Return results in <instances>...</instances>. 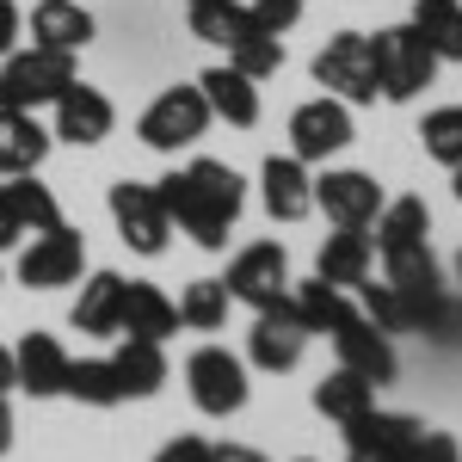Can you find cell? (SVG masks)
<instances>
[{
  "instance_id": "cell-9",
  "label": "cell",
  "mask_w": 462,
  "mask_h": 462,
  "mask_svg": "<svg viewBox=\"0 0 462 462\" xmlns=\"http://www.w3.org/2000/svg\"><path fill=\"white\" fill-rule=\"evenodd\" d=\"M111 222H117V235H124V247L154 259V253H167V235H173V222L161 210V191L143 185V179H117L111 185Z\"/></svg>"
},
{
  "instance_id": "cell-21",
  "label": "cell",
  "mask_w": 462,
  "mask_h": 462,
  "mask_svg": "<svg viewBox=\"0 0 462 462\" xmlns=\"http://www.w3.org/2000/svg\"><path fill=\"white\" fill-rule=\"evenodd\" d=\"M74 327H80L87 339H117V333H124V278H117V272H93V278L80 284Z\"/></svg>"
},
{
  "instance_id": "cell-38",
  "label": "cell",
  "mask_w": 462,
  "mask_h": 462,
  "mask_svg": "<svg viewBox=\"0 0 462 462\" xmlns=\"http://www.w3.org/2000/svg\"><path fill=\"white\" fill-rule=\"evenodd\" d=\"M401 462H462V444L457 438H450V431H420V438H413V444H407V457Z\"/></svg>"
},
{
  "instance_id": "cell-50",
  "label": "cell",
  "mask_w": 462,
  "mask_h": 462,
  "mask_svg": "<svg viewBox=\"0 0 462 462\" xmlns=\"http://www.w3.org/2000/svg\"><path fill=\"white\" fill-rule=\"evenodd\" d=\"M296 462H309V457H296Z\"/></svg>"
},
{
  "instance_id": "cell-28",
  "label": "cell",
  "mask_w": 462,
  "mask_h": 462,
  "mask_svg": "<svg viewBox=\"0 0 462 462\" xmlns=\"http://www.w3.org/2000/svg\"><path fill=\"white\" fill-rule=\"evenodd\" d=\"M315 407L333 420V426H352L357 413H370V407H376V383H364L357 370H346V364H339L327 383H315Z\"/></svg>"
},
{
  "instance_id": "cell-33",
  "label": "cell",
  "mask_w": 462,
  "mask_h": 462,
  "mask_svg": "<svg viewBox=\"0 0 462 462\" xmlns=\"http://www.w3.org/2000/svg\"><path fill=\"white\" fill-rule=\"evenodd\" d=\"M69 394L80 407H117V401H124V383H117L111 357H74L69 364Z\"/></svg>"
},
{
  "instance_id": "cell-45",
  "label": "cell",
  "mask_w": 462,
  "mask_h": 462,
  "mask_svg": "<svg viewBox=\"0 0 462 462\" xmlns=\"http://www.w3.org/2000/svg\"><path fill=\"white\" fill-rule=\"evenodd\" d=\"M6 450H13V407L0 401V457H6Z\"/></svg>"
},
{
  "instance_id": "cell-3",
  "label": "cell",
  "mask_w": 462,
  "mask_h": 462,
  "mask_svg": "<svg viewBox=\"0 0 462 462\" xmlns=\"http://www.w3.org/2000/svg\"><path fill=\"white\" fill-rule=\"evenodd\" d=\"M69 80H80L69 50H50V43L13 50L6 69H0V106H6V111H43V106L62 99Z\"/></svg>"
},
{
  "instance_id": "cell-34",
  "label": "cell",
  "mask_w": 462,
  "mask_h": 462,
  "mask_svg": "<svg viewBox=\"0 0 462 462\" xmlns=\"http://www.w3.org/2000/svg\"><path fill=\"white\" fill-rule=\"evenodd\" d=\"M228 69H241L247 80H272V74L284 69V37L272 32H247L235 50H228Z\"/></svg>"
},
{
  "instance_id": "cell-25",
  "label": "cell",
  "mask_w": 462,
  "mask_h": 462,
  "mask_svg": "<svg viewBox=\"0 0 462 462\" xmlns=\"http://www.w3.org/2000/svg\"><path fill=\"white\" fill-rule=\"evenodd\" d=\"M124 333L130 339H167L179 333V302L161 284H124Z\"/></svg>"
},
{
  "instance_id": "cell-36",
  "label": "cell",
  "mask_w": 462,
  "mask_h": 462,
  "mask_svg": "<svg viewBox=\"0 0 462 462\" xmlns=\"http://www.w3.org/2000/svg\"><path fill=\"white\" fill-rule=\"evenodd\" d=\"M357 296H364V320L370 327H383V333H407V309H401V296L389 290V278L383 284H357Z\"/></svg>"
},
{
  "instance_id": "cell-47",
  "label": "cell",
  "mask_w": 462,
  "mask_h": 462,
  "mask_svg": "<svg viewBox=\"0 0 462 462\" xmlns=\"http://www.w3.org/2000/svg\"><path fill=\"white\" fill-rule=\"evenodd\" d=\"M457 296H462V253H457Z\"/></svg>"
},
{
  "instance_id": "cell-2",
  "label": "cell",
  "mask_w": 462,
  "mask_h": 462,
  "mask_svg": "<svg viewBox=\"0 0 462 462\" xmlns=\"http://www.w3.org/2000/svg\"><path fill=\"white\" fill-rule=\"evenodd\" d=\"M370 69H376V93L389 99V106H407V99H420L431 87V74H438V50H431L420 25L407 19V25H389V32L370 37Z\"/></svg>"
},
{
  "instance_id": "cell-27",
  "label": "cell",
  "mask_w": 462,
  "mask_h": 462,
  "mask_svg": "<svg viewBox=\"0 0 462 462\" xmlns=\"http://www.w3.org/2000/svg\"><path fill=\"white\" fill-rule=\"evenodd\" d=\"M290 309L296 320L309 327V333H333V327H346L357 315L352 302H346V290L327 284V278H309V284H290Z\"/></svg>"
},
{
  "instance_id": "cell-43",
  "label": "cell",
  "mask_w": 462,
  "mask_h": 462,
  "mask_svg": "<svg viewBox=\"0 0 462 462\" xmlns=\"http://www.w3.org/2000/svg\"><path fill=\"white\" fill-rule=\"evenodd\" d=\"M210 462H265L253 444H210Z\"/></svg>"
},
{
  "instance_id": "cell-10",
  "label": "cell",
  "mask_w": 462,
  "mask_h": 462,
  "mask_svg": "<svg viewBox=\"0 0 462 462\" xmlns=\"http://www.w3.org/2000/svg\"><path fill=\"white\" fill-rule=\"evenodd\" d=\"M315 80L346 99V106H370L376 99V69H370V37L364 32H333L315 56Z\"/></svg>"
},
{
  "instance_id": "cell-1",
  "label": "cell",
  "mask_w": 462,
  "mask_h": 462,
  "mask_svg": "<svg viewBox=\"0 0 462 462\" xmlns=\"http://www.w3.org/2000/svg\"><path fill=\"white\" fill-rule=\"evenodd\" d=\"M161 191V210L167 222H179L204 253H222L228 247V228L241 222L247 210V185L228 161H191V167H173L167 179H154Z\"/></svg>"
},
{
  "instance_id": "cell-30",
  "label": "cell",
  "mask_w": 462,
  "mask_h": 462,
  "mask_svg": "<svg viewBox=\"0 0 462 462\" xmlns=\"http://www.w3.org/2000/svg\"><path fill=\"white\" fill-rule=\"evenodd\" d=\"M185 19H191V37H204V43H222V50H235L247 32H259L247 13V0H222V6H185Z\"/></svg>"
},
{
  "instance_id": "cell-39",
  "label": "cell",
  "mask_w": 462,
  "mask_h": 462,
  "mask_svg": "<svg viewBox=\"0 0 462 462\" xmlns=\"http://www.w3.org/2000/svg\"><path fill=\"white\" fill-rule=\"evenodd\" d=\"M431 346H444V352H462V296H450L444 309H438V320L426 327Z\"/></svg>"
},
{
  "instance_id": "cell-15",
  "label": "cell",
  "mask_w": 462,
  "mask_h": 462,
  "mask_svg": "<svg viewBox=\"0 0 462 462\" xmlns=\"http://www.w3.org/2000/svg\"><path fill=\"white\" fill-rule=\"evenodd\" d=\"M111 124H117V111L99 87H87V80H69L62 87V99H56V130L50 136H62L74 148H99L111 136Z\"/></svg>"
},
{
  "instance_id": "cell-13",
  "label": "cell",
  "mask_w": 462,
  "mask_h": 462,
  "mask_svg": "<svg viewBox=\"0 0 462 462\" xmlns=\"http://www.w3.org/2000/svg\"><path fill=\"white\" fill-rule=\"evenodd\" d=\"M302 352H309V327L296 320L290 296L278 302V309H259V320H253V333H247V357L253 364L278 376V370H296Z\"/></svg>"
},
{
  "instance_id": "cell-31",
  "label": "cell",
  "mask_w": 462,
  "mask_h": 462,
  "mask_svg": "<svg viewBox=\"0 0 462 462\" xmlns=\"http://www.w3.org/2000/svg\"><path fill=\"white\" fill-rule=\"evenodd\" d=\"M6 198H13V216H19V228H25V235H43V228H56V222H62L56 191H50V185H37V173H13V179H6Z\"/></svg>"
},
{
  "instance_id": "cell-46",
  "label": "cell",
  "mask_w": 462,
  "mask_h": 462,
  "mask_svg": "<svg viewBox=\"0 0 462 462\" xmlns=\"http://www.w3.org/2000/svg\"><path fill=\"white\" fill-rule=\"evenodd\" d=\"M450 185H457V204H462V167H450Z\"/></svg>"
},
{
  "instance_id": "cell-24",
  "label": "cell",
  "mask_w": 462,
  "mask_h": 462,
  "mask_svg": "<svg viewBox=\"0 0 462 462\" xmlns=\"http://www.w3.org/2000/svg\"><path fill=\"white\" fill-rule=\"evenodd\" d=\"M111 370L124 383V401H148L167 383V352H161V339H130L124 333V346L111 352Z\"/></svg>"
},
{
  "instance_id": "cell-8",
  "label": "cell",
  "mask_w": 462,
  "mask_h": 462,
  "mask_svg": "<svg viewBox=\"0 0 462 462\" xmlns=\"http://www.w3.org/2000/svg\"><path fill=\"white\" fill-rule=\"evenodd\" d=\"M222 284H228L235 302H247L253 315H259V309H278L290 296V284H296V278H290V253L278 247V241H253V247L235 253V265H228Z\"/></svg>"
},
{
  "instance_id": "cell-49",
  "label": "cell",
  "mask_w": 462,
  "mask_h": 462,
  "mask_svg": "<svg viewBox=\"0 0 462 462\" xmlns=\"http://www.w3.org/2000/svg\"><path fill=\"white\" fill-rule=\"evenodd\" d=\"M352 462H383V457H352Z\"/></svg>"
},
{
  "instance_id": "cell-18",
  "label": "cell",
  "mask_w": 462,
  "mask_h": 462,
  "mask_svg": "<svg viewBox=\"0 0 462 462\" xmlns=\"http://www.w3.org/2000/svg\"><path fill=\"white\" fill-rule=\"evenodd\" d=\"M420 431H426V420H413V413H383V407H370V413H357L352 426H346V444H352V457L401 462Z\"/></svg>"
},
{
  "instance_id": "cell-19",
  "label": "cell",
  "mask_w": 462,
  "mask_h": 462,
  "mask_svg": "<svg viewBox=\"0 0 462 462\" xmlns=\"http://www.w3.org/2000/svg\"><path fill=\"white\" fill-rule=\"evenodd\" d=\"M370 265H376L370 228H339V235L320 241L315 278H327V284H339V290H357V284H370Z\"/></svg>"
},
{
  "instance_id": "cell-22",
  "label": "cell",
  "mask_w": 462,
  "mask_h": 462,
  "mask_svg": "<svg viewBox=\"0 0 462 462\" xmlns=\"http://www.w3.org/2000/svg\"><path fill=\"white\" fill-rule=\"evenodd\" d=\"M198 87H204V99H210V117L235 124V130H253V124H259V80H247L241 69H204Z\"/></svg>"
},
{
  "instance_id": "cell-44",
  "label": "cell",
  "mask_w": 462,
  "mask_h": 462,
  "mask_svg": "<svg viewBox=\"0 0 462 462\" xmlns=\"http://www.w3.org/2000/svg\"><path fill=\"white\" fill-rule=\"evenodd\" d=\"M19 389V370H13V346H0V401Z\"/></svg>"
},
{
  "instance_id": "cell-4",
  "label": "cell",
  "mask_w": 462,
  "mask_h": 462,
  "mask_svg": "<svg viewBox=\"0 0 462 462\" xmlns=\"http://www.w3.org/2000/svg\"><path fill=\"white\" fill-rule=\"evenodd\" d=\"M204 130H210V99H204V87H167V93H154V106L136 117V136H143V148H154V154H179V148L204 143Z\"/></svg>"
},
{
  "instance_id": "cell-17",
  "label": "cell",
  "mask_w": 462,
  "mask_h": 462,
  "mask_svg": "<svg viewBox=\"0 0 462 462\" xmlns=\"http://www.w3.org/2000/svg\"><path fill=\"white\" fill-rule=\"evenodd\" d=\"M69 364L74 357L50 339V333H25L13 346V370H19V389L32 401H50V394H69Z\"/></svg>"
},
{
  "instance_id": "cell-29",
  "label": "cell",
  "mask_w": 462,
  "mask_h": 462,
  "mask_svg": "<svg viewBox=\"0 0 462 462\" xmlns=\"http://www.w3.org/2000/svg\"><path fill=\"white\" fill-rule=\"evenodd\" d=\"M413 25L438 62H462V0H413Z\"/></svg>"
},
{
  "instance_id": "cell-12",
  "label": "cell",
  "mask_w": 462,
  "mask_h": 462,
  "mask_svg": "<svg viewBox=\"0 0 462 462\" xmlns=\"http://www.w3.org/2000/svg\"><path fill=\"white\" fill-rule=\"evenodd\" d=\"M383 204H389L383 185L370 173H357V167H327L315 179V210H327L333 228H370Z\"/></svg>"
},
{
  "instance_id": "cell-16",
  "label": "cell",
  "mask_w": 462,
  "mask_h": 462,
  "mask_svg": "<svg viewBox=\"0 0 462 462\" xmlns=\"http://www.w3.org/2000/svg\"><path fill=\"white\" fill-rule=\"evenodd\" d=\"M259 191H265L272 222H302L315 210V179H309V161H296V154H272L259 167Z\"/></svg>"
},
{
  "instance_id": "cell-35",
  "label": "cell",
  "mask_w": 462,
  "mask_h": 462,
  "mask_svg": "<svg viewBox=\"0 0 462 462\" xmlns=\"http://www.w3.org/2000/svg\"><path fill=\"white\" fill-rule=\"evenodd\" d=\"M420 143L438 167H462V106H444V111H426L420 124Z\"/></svg>"
},
{
  "instance_id": "cell-26",
  "label": "cell",
  "mask_w": 462,
  "mask_h": 462,
  "mask_svg": "<svg viewBox=\"0 0 462 462\" xmlns=\"http://www.w3.org/2000/svg\"><path fill=\"white\" fill-rule=\"evenodd\" d=\"M426 235H431V210H426V198H389V204L376 210V222H370L376 259H383V253H401V247H420Z\"/></svg>"
},
{
  "instance_id": "cell-20",
  "label": "cell",
  "mask_w": 462,
  "mask_h": 462,
  "mask_svg": "<svg viewBox=\"0 0 462 462\" xmlns=\"http://www.w3.org/2000/svg\"><path fill=\"white\" fill-rule=\"evenodd\" d=\"M50 143H56V136L37 124V111H6L0 106V179L37 173L43 154H50Z\"/></svg>"
},
{
  "instance_id": "cell-42",
  "label": "cell",
  "mask_w": 462,
  "mask_h": 462,
  "mask_svg": "<svg viewBox=\"0 0 462 462\" xmlns=\"http://www.w3.org/2000/svg\"><path fill=\"white\" fill-rule=\"evenodd\" d=\"M13 43H19V6L0 0V56H13Z\"/></svg>"
},
{
  "instance_id": "cell-37",
  "label": "cell",
  "mask_w": 462,
  "mask_h": 462,
  "mask_svg": "<svg viewBox=\"0 0 462 462\" xmlns=\"http://www.w3.org/2000/svg\"><path fill=\"white\" fill-rule=\"evenodd\" d=\"M247 13H253L259 32L284 37V32H296V19H302V0H247Z\"/></svg>"
},
{
  "instance_id": "cell-7",
  "label": "cell",
  "mask_w": 462,
  "mask_h": 462,
  "mask_svg": "<svg viewBox=\"0 0 462 462\" xmlns=\"http://www.w3.org/2000/svg\"><path fill=\"white\" fill-rule=\"evenodd\" d=\"M80 272H87V235L69 228V222H56V228L32 235V247L19 253V284H25V290L80 284Z\"/></svg>"
},
{
  "instance_id": "cell-14",
  "label": "cell",
  "mask_w": 462,
  "mask_h": 462,
  "mask_svg": "<svg viewBox=\"0 0 462 462\" xmlns=\"http://www.w3.org/2000/svg\"><path fill=\"white\" fill-rule=\"evenodd\" d=\"M333 352H339V364L346 370H357L364 383H394L401 376V357H394V339L383 333V327H370L364 315H352L346 327H333Z\"/></svg>"
},
{
  "instance_id": "cell-11",
  "label": "cell",
  "mask_w": 462,
  "mask_h": 462,
  "mask_svg": "<svg viewBox=\"0 0 462 462\" xmlns=\"http://www.w3.org/2000/svg\"><path fill=\"white\" fill-rule=\"evenodd\" d=\"M346 143H352V106H346V99L320 93V99L290 111V154H296V161H309V167H315V161H333Z\"/></svg>"
},
{
  "instance_id": "cell-41",
  "label": "cell",
  "mask_w": 462,
  "mask_h": 462,
  "mask_svg": "<svg viewBox=\"0 0 462 462\" xmlns=\"http://www.w3.org/2000/svg\"><path fill=\"white\" fill-rule=\"evenodd\" d=\"M25 228H19V216H13V198H6V179H0V247H13Z\"/></svg>"
},
{
  "instance_id": "cell-5",
  "label": "cell",
  "mask_w": 462,
  "mask_h": 462,
  "mask_svg": "<svg viewBox=\"0 0 462 462\" xmlns=\"http://www.w3.org/2000/svg\"><path fill=\"white\" fill-rule=\"evenodd\" d=\"M383 265H389V290L401 296V309H407V333H426L438 309L450 302V284H444V272H438V259L431 247H401V253H383Z\"/></svg>"
},
{
  "instance_id": "cell-40",
  "label": "cell",
  "mask_w": 462,
  "mask_h": 462,
  "mask_svg": "<svg viewBox=\"0 0 462 462\" xmlns=\"http://www.w3.org/2000/svg\"><path fill=\"white\" fill-rule=\"evenodd\" d=\"M154 462H210V444L185 431V438H173V444H167V450H161Z\"/></svg>"
},
{
  "instance_id": "cell-32",
  "label": "cell",
  "mask_w": 462,
  "mask_h": 462,
  "mask_svg": "<svg viewBox=\"0 0 462 462\" xmlns=\"http://www.w3.org/2000/svg\"><path fill=\"white\" fill-rule=\"evenodd\" d=\"M228 284L222 278H191L185 296H179V327H191V333H216L222 320H228Z\"/></svg>"
},
{
  "instance_id": "cell-48",
  "label": "cell",
  "mask_w": 462,
  "mask_h": 462,
  "mask_svg": "<svg viewBox=\"0 0 462 462\" xmlns=\"http://www.w3.org/2000/svg\"><path fill=\"white\" fill-rule=\"evenodd\" d=\"M185 6H222V0H185Z\"/></svg>"
},
{
  "instance_id": "cell-23",
  "label": "cell",
  "mask_w": 462,
  "mask_h": 462,
  "mask_svg": "<svg viewBox=\"0 0 462 462\" xmlns=\"http://www.w3.org/2000/svg\"><path fill=\"white\" fill-rule=\"evenodd\" d=\"M32 43H50V50L80 56L93 43V13L80 0H37L32 6Z\"/></svg>"
},
{
  "instance_id": "cell-6",
  "label": "cell",
  "mask_w": 462,
  "mask_h": 462,
  "mask_svg": "<svg viewBox=\"0 0 462 462\" xmlns=\"http://www.w3.org/2000/svg\"><path fill=\"white\" fill-rule=\"evenodd\" d=\"M185 383H191V401H198V413H210V420H228V413H241L247 407V364L228 352V346H198V352L185 357Z\"/></svg>"
}]
</instances>
